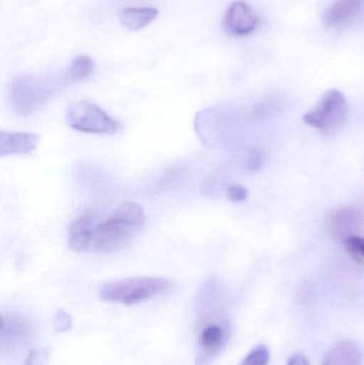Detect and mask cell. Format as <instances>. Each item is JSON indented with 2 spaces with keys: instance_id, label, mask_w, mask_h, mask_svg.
Segmentation results:
<instances>
[{
  "instance_id": "cell-23",
  "label": "cell",
  "mask_w": 364,
  "mask_h": 365,
  "mask_svg": "<svg viewBox=\"0 0 364 365\" xmlns=\"http://www.w3.org/2000/svg\"><path fill=\"white\" fill-rule=\"evenodd\" d=\"M363 225H364V215H363Z\"/></svg>"
},
{
  "instance_id": "cell-6",
  "label": "cell",
  "mask_w": 364,
  "mask_h": 365,
  "mask_svg": "<svg viewBox=\"0 0 364 365\" xmlns=\"http://www.w3.org/2000/svg\"><path fill=\"white\" fill-rule=\"evenodd\" d=\"M363 225V216L357 208L345 207L333 210L326 219L327 232L337 242L343 244L348 238L358 235Z\"/></svg>"
},
{
  "instance_id": "cell-14",
  "label": "cell",
  "mask_w": 364,
  "mask_h": 365,
  "mask_svg": "<svg viewBox=\"0 0 364 365\" xmlns=\"http://www.w3.org/2000/svg\"><path fill=\"white\" fill-rule=\"evenodd\" d=\"M94 68L93 60L89 56H77L68 68V78L73 83L85 81L93 74Z\"/></svg>"
},
{
  "instance_id": "cell-5",
  "label": "cell",
  "mask_w": 364,
  "mask_h": 365,
  "mask_svg": "<svg viewBox=\"0 0 364 365\" xmlns=\"http://www.w3.org/2000/svg\"><path fill=\"white\" fill-rule=\"evenodd\" d=\"M66 120L73 130L87 134L111 135L121 130V122L88 101L72 103L66 109Z\"/></svg>"
},
{
  "instance_id": "cell-9",
  "label": "cell",
  "mask_w": 364,
  "mask_h": 365,
  "mask_svg": "<svg viewBox=\"0 0 364 365\" xmlns=\"http://www.w3.org/2000/svg\"><path fill=\"white\" fill-rule=\"evenodd\" d=\"M40 137L32 133L0 132V156L27 155L38 148Z\"/></svg>"
},
{
  "instance_id": "cell-10",
  "label": "cell",
  "mask_w": 364,
  "mask_h": 365,
  "mask_svg": "<svg viewBox=\"0 0 364 365\" xmlns=\"http://www.w3.org/2000/svg\"><path fill=\"white\" fill-rule=\"evenodd\" d=\"M227 340L226 330L218 324H209L199 336V354L197 365L207 364V359L213 357L224 347Z\"/></svg>"
},
{
  "instance_id": "cell-20",
  "label": "cell",
  "mask_w": 364,
  "mask_h": 365,
  "mask_svg": "<svg viewBox=\"0 0 364 365\" xmlns=\"http://www.w3.org/2000/svg\"><path fill=\"white\" fill-rule=\"evenodd\" d=\"M228 199L232 202H243L248 197V190L241 185H232L227 189Z\"/></svg>"
},
{
  "instance_id": "cell-4",
  "label": "cell",
  "mask_w": 364,
  "mask_h": 365,
  "mask_svg": "<svg viewBox=\"0 0 364 365\" xmlns=\"http://www.w3.org/2000/svg\"><path fill=\"white\" fill-rule=\"evenodd\" d=\"M350 113L348 98L339 90L333 89L322 96L316 108L306 113L303 120L325 136H333L345 125Z\"/></svg>"
},
{
  "instance_id": "cell-3",
  "label": "cell",
  "mask_w": 364,
  "mask_h": 365,
  "mask_svg": "<svg viewBox=\"0 0 364 365\" xmlns=\"http://www.w3.org/2000/svg\"><path fill=\"white\" fill-rule=\"evenodd\" d=\"M57 90V85L51 79L31 75H21L11 81V105L21 115H30L40 110L47 104Z\"/></svg>"
},
{
  "instance_id": "cell-2",
  "label": "cell",
  "mask_w": 364,
  "mask_h": 365,
  "mask_svg": "<svg viewBox=\"0 0 364 365\" xmlns=\"http://www.w3.org/2000/svg\"><path fill=\"white\" fill-rule=\"evenodd\" d=\"M172 287V282L160 277H132L105 283L100 289V297L113 304H139L156 297Z\"/></svg>"
},
{
  "instance_id": "cell-15",
  "label": "cell",
  "mask_w": 364,
  "mask_h": 365,
  "mask_svg": "<svg viewBox=\"0 0 364 365\" xmlns=\"http://www.w3.org/2000/svg\"><path fill=\"white\" fill-rule=\"evenodd\" d=\"M284 108V103L279 98H266L256 105L251 113L254 121H263L277 115Z\"/></svg>"
},
{
  "instance_id": "cell-21",
  "label": "cell",
  "mask_w": 364,
  "mask_h": 365,
  "mask_svg": "<svg viewBox=\"0 0 364 365\" xmlns=\"http://www.w3.org/2000/svg\"><path fill=\"white\" fill-rule=\"evenodd\" d=\"M42 358L40 357V354L36 349H31L26 358L25 364L24 365H38Z\"/></svg>"
},
{
  "instance_id": "cell-19",
  "label": "cell",
  "mask_w": 364,
  "mask_h": 365,
  "mask_svg": "<svg viewBox=\"0 0 364 365\" xmlns=\"http://www.w3.org/2000/svg\"><path fill=\"white\" fill-rule=\"evenodd\" d=\"M53 325L56 332L63 334L72 327V317L63 310H58L53 317Z\"/></svg>"
},
{
  "instance_id": "cell-11",
  "label": "cell",
  "mask_w": 364,
  "mask_h": 365,
  "mask_svg": "<svg viewBox=\"0 0 364 365\" xmlns=\"http://www.w3.org/2000/svg\"><path fill=\"white\" fill-rule=\"evenodd\" d=\"M364 0H336L322 15V24L326 28L345 25L361 10Z\"/></svg>"
},
{
  "instance_id": "cell-8",
  "label": "cell",
  "mask_w": 364,
  "mask_h": 365,
  "mask_svg": "<svg viewBox=\"0 0 364 365\" xmlns=\"http://www.w3.org/2000/svg\"><path fill=\"white\" fill-rule=\"evenodd\" d=\"M100 214L94 210L83 212L68 227V247L75 252L91 251L94 225Z\"/></svg>"
},
{
  "instance_id": "cell-18",
  "label": "cell",
  "mask_w": 364,
  "mask_h": 365,
  "mask_svg": "<svg viewBox=\"0 0 364 365\" xmlns=\"http://www.w3.org/2000/svg\"><path fill=\"white\" fill-rule=\"evenodd\" d=\"M264 164V155L263 152L259 149H250L246 158L245 168L250 173H256L260 170Z\"/></svg>"
},
{
  "instance_id": "cell-12",
  "label": "cell",
  "mask_w": 364,
  "mask_h": 365,
  "mask_svg": "<svg viewBox=\"0 0 364 365\" xmlns=\"http://www.w3.org/2000/svg\"><path fill=\"white\" fill-rule=\"evenodd\" d=\"M158 13L157 9L152 6H130L120 11L119 21L126 29L138 31L155 21Z\"/></svg>"
},
{
  "instance_id": "cell-7",
  "label": "cell",
  "mask_w": 364,
  "mask_h": 365,
  "mask_svg": "<svg viewBox=\"0 0 364 365\" xmlns=\"http://www.w3.org/2000/svg\"><path fill=\"white\" fill-rule=\"evenodd\" d=\"M222 25L229 36H245L256 29L259 19L246 2L235 1L227 9Z\"/></svg>"
},
{
  "instance_id": "cell-16",
  "label": "cell",
  "mask_w": 364,
  "mask_h": 365,
  "mask_svg": "<svg viewBox=\"0 0 364 365\" xmlns=\"http://www.w3.org/2000/svg\"><path fill=\"white\" fill-rule=\"evenodd\" d=\"M269 361V351L265 346L254 349L249 355L246 356L241 365H267Z\"/></svg>"
},
{
  "instance_id": "cell-22",
  "label": "cell",
  "mask_w": 364,
  "mask_h": 365,
  "mask_svg": "<svg viewBox=\"0 0 364 365\" xmlns=\"http://www.w3.org/2000/svg\"><path fill=\"white\" fill-rule=\"evenodd\" d=\"M288 365H309V361L305 356L295 355L288 360Z\"/></svg>"
},
{
  "instance_id": "cell-17",
  "label": "cell",
  "mask_w": 364,
  "mask_h": 365,
  "mask_svg": "<svg viewBox=\"0 0 364 365\" xmlns=\"http://www.w3.org/2000/svg\"><path fill=\"white\" fill-rule=\"evenodd\" d=\"M343 245L346 250L357 259H364V237L359 235L352 236L348 238Z\"/></svg>"
},
{
  "instance_id": "cell-13",
  "label": "cell",
  "mask_w": 364,
  "mask_h": 365,
  "mask_svg": "<svg viewBox=\"0 0 364 365\" xmlns=\"http://www.w3.org/2000/svg\"><path fill=\"white\" fill-rule=\"evenodd\" d=\"M361 351L356 343L342 341L331 347L322 365H360Z\"/></svg>"
},
{
  "instance_id": "cell-1",
  "label": "cell",
  "mask_w": 364,
  "mask_h": 365,
  "mask_svg": "<svg viewBox=\"0 0 364 365\" xmlns=\"http://www.w3.org/2000/svg\"><path fill=\"white\" fill-rule=\"evenodd\" d=\"M145 222V210L134 201L124 202L107 218L100 215L94 225L91 251L111 252L122 248L141 231Z\"/></svg>"
}]
</instances>
